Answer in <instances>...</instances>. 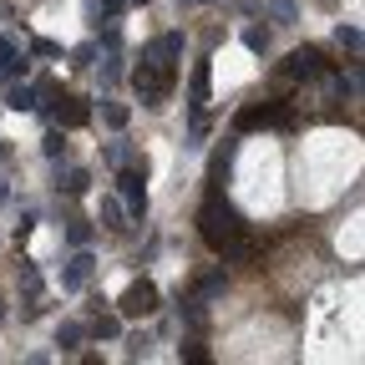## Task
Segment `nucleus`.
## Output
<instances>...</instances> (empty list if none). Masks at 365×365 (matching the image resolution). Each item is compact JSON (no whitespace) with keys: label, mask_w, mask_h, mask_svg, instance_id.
I'll return each instance as SVG.
<instances>
[{"label":"nucleus","mask_w":365,"mask_h":365,"mask_svg":"<svg viewBox=\"0 0 365 365\" xmlns=\"http://www.w3.org/2000/svg\"><path fill=\"white\" fill-rule=\"evenodd\" d=\"M198 234L218 259H254V239H249V223L244 213L228 203L223 193H208L198 208Z\"/></svg>","instance_id":"nucleus-1"},{"label":"nucleus","mask_w":365,"mask_h":365,"mask_svg":"<svg viewBox=\"0 0 365 365\" xmlns=\"http://www.w3.org/2000/svg\"><path fill=\"white\" fill-rule=\"evenodd\" d=\"M173 81H178V61H158V56L143 51V66L132 71V86H137V97H143V107H168Z\"/></svg>","instance_id":"nucleus-2"},{"label":"nucleus","mask_w":365,"mask_h":365,"mask_svg":"<svg viewBox=\"0 0 365 365\" xmlns=\"http://www.w3.org/2000/svg\"><path fill=\"white\" fill-rule=\"evenodd\" d=\"M117 193L127 198V218H137V223L148 218V158H137L117 173Z\"/></svg>","instance_id":"nucleus-3"},{"label":"nucleus","mask_w":365,"mask_h":365,"mask_svg":"<svg viewBox=\"0 0 365 365\" xmlns=\"http://www.w3.org/2000/svg\"><path fill=\"white\" fill-rule=\"evenodd\" d=\"M163 309V289L153 284V279H132L127 289H122V299H117V314L122 319H148V314H158Z\"/></svg>","instance_id":"nucleus-4"},{"label":"nucleus","mask_w":365,"mask_h":365,"mask_svg":"<svg viewBox=\"0 0 365 365\" xmlns=\"http://www.w3.org/2000/svg\"><path fill=\"white\" fill-rule=\"evenodd\" d=\"M325 71H330V61H325L319 46H299V51H289L284 66H279L284 81H314V76H325Z\"/></svg>","instance_id":"nucleus-5"},{"label":"nucleus","mask_w":365,"mask_h":365,"mask_svg":"<svg viewBox=\"0 0 365 365\" xmlns=\"http://www.w3.org/2000/svg\"><path fill=\"white\" fill-rule=\"evenodd\" d=\"M234 158H239V137H223L208 158V193H223L228 178H234Z\"/></svg>","instance_id":"nucleus-6"},{"label":"nucleus","mask_w":365,"mask_h":365,"mask_svg":"<svg viewBox=\"0 0 365 365\" xmlns=\"http://www.w3.org/2000/svg\"><path fill=\"white\" fill-rule=\"evenodd\" d=\"M91 274H97V259H91V249H76L71 264L61 269V289H66V294L86 289V284H91Z\"/></svg>","instance_id":"nucleus-7"},{"label":"nucleus","mask_w":365,"mask_h":365,"mask_svg":"<svg viewBox=\"0 0 365 365\" xmlns=\"http://www.w3.org/2000/svg\"><path fill=\"white\" fill-rule=\"evenodd\" d=\"M0 71H6V76H31V56L11 36H0Z\"/></svg>","instance_id":"nucleus-8"},{"label":"nucleus","mask_w":365,"mask_h":365,"mask_svg":"<svg viewBox=\"0 0 365 365\" xmlns=\"http://www.w3.org/2000/svg\"><path fill=\"white\" fill-rule=\"evenodd\" d=\"M182 46H188V36H182V31H163L158 41H148V46H143V51H148V56H158V61H178V56H182Z\"/></svg>","instance_id":"nucleus-9"},{"label":"nucleus","mask_w":365,"mask_h":365,"mask_svg":"<svg viewBox=\"0 0 365 365\" xmlns=\"http://www.w3.org/2000/svg\"><path fill=\"white\" fill-rule=\"evenodd\" d=\"M208 76H213V66L198 61L193 66V81H188V112H203L208 107Z\"/></svg>","instance_id":"nucleus-10"},{"label":"nucleus","mask_w":365,"mask_h":365,"mask_svg":"<svg viewBox=\"0 0 365 365\" xmlns=\"http://www.w3.org/2000/svg\"><path fill=\"white\" fill-rule=\"evenodd\" d=\"M279 112H284V102H264V107H244L234 122H239V132H249V127H269Z\"/></svg>","instance_id":"nucleus-11"},{"label":"nucleus","mask_w":365,"mask_h":365,"mask_svg":"<svg viewBox=\"0 0 365 365\" xmlns=\"http://www.w3.org/2000/svg\"><path fill=\"white\" fill-rule=\"evenodd\" d=\"M223 284H228V274H223V264H218V269H208L203 279L193 284V294H188V299H193V304H208L213 294H223Z\"/></svg>","instance_id":"nucleus-12"},{"label":"nucleus","mask_w":365,"mask_h":365,"mask_svg":"<svg viewBox=\"0 0 365 365\" xmlns=\"http://www.w3.org/2000/svg\"><path fill=\"white\" fill-rule=\"evenodd\" d=\"M6 107H11V112H36V107H41V86L16 81V86L6 91Z\"/></svg>","instance_id":"nucleus-13"},{"label":"nucleus","mask_w":365,"mask_h":365,"mask_svg":"<svg viewBox=\"0 0 365 365\" xmlns=\"http://www.w3.org/2000/svg\"><path fill=\"white\" fill-rule=\"evenodd\" d=\"M86 335H91V340H122V314H102V309H97V319L86 325Z\"/></svg>","instance_id":"nucleus-14"},{"label":"nucleus","mask_w":365,"mask_h":365,"mask_svg":"<svg viewBox=\"0 0 365 365\" xmlns=\"http://www.w3.org/2000/svg\"><path fill=\"white\" fill-rule=\"evenodd\" d=\"M335 46H340V51H350V61H360V26H355V21H340V26H335Z\"/></svg>","instance_id":"nucleus-15"},{"label":"nucleus","mask_w":365,"mask_h":365,"mask_svg":"<svg viewBox=\"0 0 365 365\" xmlns=\"http://www.w3.org/2000/svg\"><path fill=\"white\" fill-rule=\"evenodd\" d=\"M21 289H26V304L41 299V264L36 259H21Z\"/></svg>","instance_id":"nucleus-16"},{"label":"nucleus","mask_w":365,"mask_h":365,"mask_svg":"<svg viewBox=\"0 0 365 365\" xmlns=\"http://www.w3.org/2000/svg\"><path fill=\"white\" fill-rule=\"evenodd\" d=\"M56 188H66L71 198H81V193L91 188V173H86V168H66V173L56 178Z\"/></svg>","instance_id":"nucleus-17"},{"label":"nucleus","mask_w":365,"mask_h":365,"mask_svg":"<svg viewBox=\"0 0 365 365\" xmlns=\"http://www.w3.org/2000/svg\"><path fill=\"white\" fill-rule=\"evenodd\" d=\"M259 11H269L274 26H294V21H299V6H294V0H264Z\"/></svg>","instance_id":"nucleus-18"},{"label":"nucleus","mask_w":365,"mask_h":365,"mask_svg":"<svg viewBox=\"0 0 365 365\" xmlns=\"http://www.w3.org/2000/svg\"><path fill=\"white\" fill-rule=\"evenodd\" d=\"M81 340H86V325H76V319H66V325H56V345H61L66 355H71V350H76Z\"/></svg>","instance_id":"nucleus-19"},{"label":"nucleus","mask_w":365,"mask_h":365,"mask_svg":"<svg viewBox=\"0 0 365 365\" xmlns=\"http://www.w3.org/2000/svg\"><path fill=\"white\" fill-rule=\"evenodd\" d=\"M36 223H41V213H36V208H26V213L16 218V228H11V239H16V249H21V244H26V239L36 234Z\"/></svg>","instance_id":"nucleus-20"},{"label":"nucleus","mask_w":365,"mask_h":365,"mask_svg":"<svg viewBox=\"0 0 365 365\" xmlns=\"http://www.w3.org/2000/svg\"><path fill=\"white\" fill-rule=\"evenodd\" d=\"M41 153L51 158V163H61V158H66V132H61V127H51V132H46V143H41Z\"/></svg>","instance_id":"nucleus-21"},{"label":"nucleus","mask_w":365,"mask_h":365,"mask_svg":"<svg viewBox=\"0 0 365 365\" xmlns=\"http://www.w3.org/2000/svg\"><path fill=\"white\" fill-rule=\"evenodd\" d=\"M122 218H127V208H122L117 198H107V203H102V228H112V234H122V228H127Z\"/></svg>","instance_id":"nucleus-22"},{"label":"nucleus","mask_w":365,"mask_h":365,"mask_svg":"<svg viewBox=\"0 0 365 365\" xmlns=\"http://www.w3.org/2000/svg\"><path fill=\"white\" fill-rule=\"evenodd\" d=\"M66 244H71V249H86V244H91V223H86V218H71V223H66Z\"/></svg>","instance_id":"nucleus-23"},{"label":"nucleus","mask_w":365,"mask_h":365,"mask_svg":"<svg viewBox=\"0 0 365 365\" xmlns=\"http://www.w3.org/2000/svg\"><path fill=\"white\" fill-rule=\"evenodd\" d=\"M107 163H112V168H127V163H137V158H132V148H127V137L107 143Z\"/></svg>","instance_id":"nucleus-24"},{"label":"nucleus","mask_w":365,"mask_h":365,"mask_svg":"<svg viewBox=\"0 0 365 365\" xmlns=\"http://www.w3.org/2000/svg\"><path fill=\"white\" fill-rule=\"evenodd\" d=\"M127 117H132V112H127L122 102H107V107H102V122H107L112 132H122V127H127Z\"/></svg>","instance_id":"nucleus-25"},{"label":"nucleus","mask_w":365,"mask_h":365,"mask_svg":"<svg viewBox=\"0 0 365 365\" xmlns=\"http://www.w3.org/2000/svg\"><path fill=\"white\" fill-rule=\"evenodd\" d=\"M244 46H249L254 56H264V51H269V31H264V26H249V31H244Z\"/></svg>","instance_id":"nucleus-26"},{"label":"nucleus","mask_w":365,"mask_h":365,"mask_svg":"<svg viewBox=\"0 0 365 365\" xmlns=\"http://www.w3.org/2000/svg\"><path fill=\"white\" fill-rule=\"evenodd\" d=\"M102 81H107V86L122 81V51H107V61H102Z\"/></svg>","instance_id":"nucleus-27"},{"label":"nucleus","mask_w":365,"mask_h":365,"mask_svg":"<svg viewBox=\"0 0 365 365\" xmlns=\"http://www.w3.org/2000/svg\"><path fill=\"white\" fill-rule=\"evenodd\" d=\"M91 61H97V41H81L71 51V66H91Z\"/></svg>","instance_id":"nucleus-28"},{"label":"nucleus","mask_w":365,"mask_h":365,"mask_svg":"<svg viewBox=\"0 0 365 365\" xmlns=\"http://www.w3.org/2000/svg\"><path fill=\"white\" fill-rule=\"evenodd\" d=\"M31 56H61V46L46 41V36H36V41H31Z\"/></svg>","instance_id":"nucleus-29"},{"label":"nucleus","mask_w":365,"mask_h":365,"mask_svg":"<svg viewBox=\"0 0 365 365\" xmlns=\"http://www.w3.org/2000/svg\"><path fill=\"white\" fill-rule=\"evenodd\" d=\"M148 350H153L148 335H127V355H132V360H137V355H148Z\"/></svg>","instance_id":"nucleus-30"},{"label":"nucleus","mask_w":365,"mask_h":365,"mask_svg":"<svg viewBox=\"0 0 365 365\" xmlns=\"http://www.w3.org/2000/svg\"><path fill=\"white\" fill-rule=\"evenodd\" d=\"M259 6H264V0H234V11H239V16H254Z\"/></svg>","instance_id":"nucleus-31"},{"label":"nucleus","mask_w":365,"mask_h":365,"mask_svg":"<svg viewBox=\"0 0 365 365\" xmlns=\"http://www.w3.org/2000/svg\"><path fill=\"white\" fill-rule=\"evenodd\" d=\"M178 6H188V11H198V6H218V0H178Z\"/></svg>","instance_id":"nucleus-32"},{"label":"nucleus","mask_w":365,"mask_h":365,"mask_svg":"<svg viewBox=\"0 0 365 365\" xmlns=\"http://www.w3.org/2000/svg\"><path fill=\"white\" fill-rule=\"evenodd\" d=\"M0 203H11V188H6V178H0Z\"/></svg>","instance_id":"nucleus-33"},{"label":"nucleus","mask_w":365,"mask_h":365,"mask_svg":"<svg viewBox=\"0 0 365 365\" xmlns=\"http://www.w3.org/2000/svg\"><path fill=\"white\" fill-rule=\"evenodd\" d=\"M0 325H6V294H0Z\"/></svg>","instance_id":"nucleus-34"},{"label":"nucleus","mask_w":365,"mask_h":365,"mask_svg":"<svg viewBox=\"0 0 365 365\" xmlns=\"http://www.w3.org/2000/svg\"><path fill=\"white\" fill-rule=\"evenodd\" d=\"M137 6H148V0H137Z\"/></svg>","instance_id":"nucleus-35"}]
</instances>
